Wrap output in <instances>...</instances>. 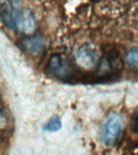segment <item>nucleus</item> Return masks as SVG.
Here are the masks:
<instances>
[{
    "mask_svg": "<svg viewBox=\"0 0 138 155\" xmlns=\"http://www.w3.org/2000/svg\"><path fill=\"white\" fill-rule=\"evenodd\" d=\"M1 18L8 28L16 32L29 34L36 28L32 12L22 7V0H1Z\"/></svg>",
    "mask_w": 138,
    "mask_h": 155,
    "instance_id": "1",
    "label": "nucleus"
},
{
    "mask_svg": "<svg viewBox=\"0 0 138 155\" xmlns=\"http://www.w3.org/2000/svg\"><path fill=\"white\" fill-rule=\"evenodd\" d=\"M123 119L120 114L112 112L104 121L101 133V140L107 146H111L117 141L122 132Z\"/></svg>",
    "mask_w": 138,
    "mask_h": 155,
    "instance_id": "2",
    "label": "nucleus"
},
{
    "mask_svg": "<svg viewBox=\"0 0 138 155\" xmlns=\"http://www.w3.org/2000/svg\"><path fill=\"white\" fill-rule=\"evenodd\" d=\"M47 68L51 74L63 79L73 77L75 71L74 67L69 61L65 60L58 54L51 57Z\"/></svg>",
    "mask_w": 138,
    "mask_h": 155,
    "instance_id": "3",
    "label": "nucleus"
},
{
    "mask_svg": "<svg viewBox=\"0 0 138 155\" xmlns=\"http://www.w3.org/2000/svg\"><path fill=\"white\" fill-rule=\"evenodd\" d=\"M75 58L77 64L86 69H91L99 64L97 51L93 46L88 44L78 48L75 54Z\"/></svg>",
    "mask_w": 138,
    "mask_h": 155,
    "instance_id": "4",
    "label": "nucleus"
},
{
    "mask_svg": "<svg viewBox=\"0 0 138 155\" xmlns=\"http://www.w3.org/2000/svg\"><path fill=\"white\" fill-rule=\"evenodd\" d=\"M19 47L24 53L31 55H37L44 50L45 40L40 35L28 36L19 42Z\"/></svg>",
    "mask_w": 138,
    "mask_h": 155,
    "instance_id": "5",
    "label": "nucleus"
},
{
    "mask_svg": "<svg viewBox=\"0 0 138 155\" xmlns=\"http://www.w3.org/2000/svg\"><path fill=\"white\" fill-rule=\"evenodd\" d=\"M61 127H62V123L61 118L59 116H55L48 120L45 125L44 126V129L49 133H54L60 130Z\"/></svg>",
    "mask_w": 138,
    "mask_h": 155,
    "instance_id": "6",
    "label": "nucleus"
},
{
    "mask_svg": "<svg viewBox=\"0 0 138 155\" xmlns=\"http://www.w3.org/2000/svg\"><path fill=\"white\" fill-rule=\"evenodd\" d=\"M125 61L131 67L138 69V48H133L128 51L125 56Z\"/></svg>",
    "mask_w": 138,
    "mask_h": 155,
    "instance_id": "7",
    "label": "nucleus"
},
{
    "mask_svg": "<svg viewBox=\"0 0 138 155\" xmlns=\"http://www.w3.org/2000/svg\"><path fill=\"white\" fill-rule=\"evenodd\" d=\"M132 129L135 133L138 134V109H136L132 117Z\"/></svg>",
    "mask_w": 138,
    "mask_h": 155,
    "instance_id": "8",
    "label": "nucleus"
}]
</instances>
